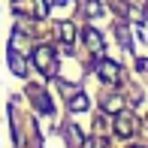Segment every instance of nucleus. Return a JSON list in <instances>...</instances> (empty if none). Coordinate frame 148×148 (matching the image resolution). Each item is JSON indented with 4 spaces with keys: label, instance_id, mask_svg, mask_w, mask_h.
Masks as SVG:
<instances>
[{
    "label": "nucleus",
    "instance_id": "6",
    "mask_svg": "<svg viewBox=\"0 0 148 148\" xmlns=\"http://www.w3.org/2000/svg\"><path fill=\"white\" fill-rule=\"evenodd\" d=\"M9 66H12V73H15V76H24V60L15 55V51H12L9 55Z\"/></svg>",
    "mask_w": 148,
    "mask_h": 148
},
{
    "label": "nucleus",
    "instance_id": "4",
    "mask_svg": "<svg viewBox=\"0 0 148 148\" xmlns=\"http://www.w3.org/2000/svg\"><path fill=\"white\" fill-rule=\"evenodd\" d=\"M115 130H118V136H130V133H133V118L121 115V118H118V124H115Z\"/></svg>",
    "mask_w": 148,
    "mask_h": 148
},
{
    "label": "nucleus",
    "instance_id": "7",
    "mask_svg": "<svg viewBox=\"0 0 148 148\" xmlns=\"http://www.w3.org/2000/svg\"><path fill=\"white\" fill-rule=\"evenodd\" d=\"M58 27H60V36H64V42H73V36H76V30H73V24H58Z\"/></svg>",
    "mask_w": 148,
    "mask_h": 148
},
{
    "label": "nucleus",
    "instance_id": "5",
    "mask_svg": "<svg viewBox=\"0 0 148 148\" xmlns=\"http://www.w3.org/2000/svg\"><path fill=\"white\" fill-rule=\"evenodd\" d=\"M70 109L73 112H85L88 109V97H85V94H76V97L70 100Z\"/></svg>",
    "mask_w": 148,
    "mask_h": 148
},
{
    "label": "nucleus",
    "instance_id": "9",
    "mask_svg": "<svg viewBox=\"0 0 148 148\" xmlns=\"http://www.w3.org/2000/svg\"><path fill=\"white\" fill-rule=\"evenodd\" d=\"M91 148H100V145H91Z\"/></svg>",
    "mask_w": 148,
    "mask_h": 148
},
{
    "label": "nucleus",
    "instance_id": "3",
    "mask_svg": "<svg viewBox=\"0 0 148 148\" xmlns=\"http://www.w3.org/2000/svg\"><path fill=\"white\" fill-rule=\"evenodd\" d=\"M85 39H88V45H91L94 51H103V36H100L97 30H91V27H88V30H85Z\"/></svg>",
    "mask_w": 148,
    "mask_h": 148
},
{
    "label": "nucleus",
    "instance_id": "1",
    "mask_svg": "<svg viewBox=\"0 0 148 148\" xmlns=\"http://www.w3.org/2000/svg\"><path fill=\"white\" fill-rule=\"evenodd\" d=\"M33 58H36V66L42 73H51V70H55V55H51V49H36Z\"/></svg>",
    "mask_w": 148,
    "mask_h": 148
},
{
    "label": "nucleus",
    "instance_id": "8",
    "mask_svg": "<svg viewBox=\"0 0 148 148\" xmlns=\"http://www.w3.org/2000/svg\"><path fill=\"white\" fill-rule=\"evenodd\" d=\"M103 106H106L109 112H118V109H121V97H109V100H106Z\"/></svg>",
    "mask_w": 148,
    "mask_h": 148
},
{
    "label": "nucleus",
    "instance_id": "2",
    "mask_svg": "<svg viewBox=\"0 0 148 148\" xmlns=\"http://www.w3.org/2000/svg\"><path fill=\"white\" fill-rule=\"evenodd\" d=\"M100 79H103V82H118V64H112V60H103V64H100Z\"/></svg>",
    "mask_w": 148,
    "mask_h": 148
}]
</instances>
